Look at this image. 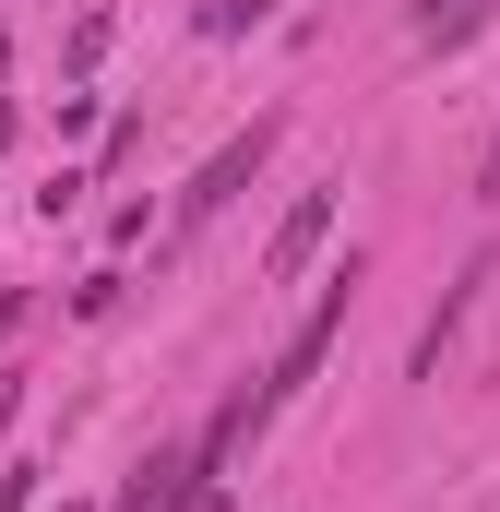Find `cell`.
Returning <instances> with one entry per match:
<instances>
[{"instance_id": "cell-13", "label": "cell", "mask_w": 500, "mask_h": 512, "mask_svg": "<svg viewBox=\"0 0 500 512\" xmlns=\"http://www.w3.org/2000/svg\"><path fill=\"white\" fill-rule=\"evenodd\" d=\"M12 322H24V298H12V286H0V334H12Z\"/></svg>"}, {"instance_id": "cell-10", "label": "cell", "mask_w": 500, "mask_h": 512, "mask_svg": "<svg viewBox=\"0 0 500 512\" xmlns=\"http://www.w3.org/2000/svg\"><path fill=\"white\" fill-rule=\"evenodd\" d=\"M179 512H227V477H191V489H179Z\"/></svg>"}, {"instance_id": "cell-2", "label": "cell", "mask_w": 500, "mask_h": 512, "mask_svg": "<svg viewBox=\"0 0 500 512\" xmlns=\"http://www.w3.org/2000/svg\"><path fill=\"white\" fill-rule=\"evenodd\" d=\"M274 143H286V108H262V120H250V131H227V143H215V155L191 167V191H179V227H215V215L239 203L250 179L274 167Z\"/></svg>"}, {"instance_id": "cell-6", "label": "cell", "mask_w": 500, "mask_h": 512, "mask_svg": "<svg viewBox=\"0 0 500 512\" xmlns=\"http://www.w3.org/2000/svg\"><path fill=\"white\" fill-rule=\"evenodd\" d=\"M477 24H500V0H441V12L417 24V48H465Z\"/></svg>"}, {"instance_id": "cell-12", "label": "cell", "mask_w": 500, "mask_h": 512, "mask_svg": "<svg viewBox=\"0 0 500 512\" xmlns=\"http://www.w3.org/2000/svg\"><path fill=\"white\" fill-rule=\"evenodd\" d=\"M477 203H500V143H489V167H477Z\"/></svg>"}, {"instance_id": "cell-5", "label": "cell", "mask_w": 500, "mask_h": 512, "mask_svg": "<svg viewBox=\"0 0 500 512\" xmlns=\"http://www.w3.org/2000/svg\"><path fill=\"white\" fill-rule=\"evenodd\" d=\"M477 286H489V251L465 262V274H453V286H441V310H429V322H417V358H405V370H417V382H429V370H441V346H453V334H465V310H477Z\"/></svg>"}, {"instance_id": "cell-7", "label": "cell", "mask_w": 500, "mask_h": 512, "mask_svg": "<svg viewBox=\"0 0 500 512\" xmlns=\"http://www.w3.org/2000/svg\"><path fill=\"white\" fill-rule=\"evenodd\" d=\"M250 24H262V0H191V36H215V48L250 36Z\"/></svg>"}, {"instance_id": "cell-3", "label": "cell", "mask_w": 500, "mask_h": 512, "mask_svg": "<svg viewBox=\"0 0 500 512\" xmlns=\"http://www.w3.org/2000/svg\"><path fill=\"white\" fill-rule=\"evenodd\" d=\"M334 215H346V179H310V191L274 215V239H262V286H298V274H310V251L334 239Z\"/></svg>"}, {"instance_id": "cell-8", "label": "cell", "mask_w": 500, "mask_h": 512, "mask_svg": "<svg viewBox=\"0 0 500 512\" xmlns=\"http://www.w3.org/2000/svg\"><path fill=\"white\" fill-rule=\"evenodd\" d=\"M60 60H72V84H84V72H96V60H108V12H84V24H72V48H60Z\"/></svg>"}, {"instance_id": "cell-15", "label": "cell", "mask_w": 500, "mask_h": 512, "mask_svg": "<svg viewBox=\"0 0 500 512\" xmlns=\"http://www.w3.org/2000/svg\"><path fill=\"white\" fill-rule=\"evenodd\" d=\"M429 12H441V0H417V24H429Z\"/></svg>"}, {"instance_id": "cell-9", "label": "cell", "mask_w": 500, "mask_h": 512, "mask_svg": "<svg viewBox=\"0 0 500 512\" xmlns=\"http://www.w3.org/2000/svg\"><path fill=\"white\" fill-rule=\"evenodd\" d=\"M0 512H36V465H0Z\"/></svg>"}, {"instance_id": "cell-4", "label": "cell", "mask_w": 500, "mask_h": 512, "mask_svg": "<svg viewBox=\"0 0 500 512\" xmlns=\"http://www.w3.org/2000/svg\"><path fill=\"white\" fill-rule=\"evenodd\" d=\"M191 477H203V453H191V441H155V453L120 477V501H108V512H179V489H191Z\"/></svg>"}, {"instance_id": "cell-1", "label": "cell", "mask_w": 500, "mask_h": 512, "mask_svg": "<svg viewBox=\"0 0 500 512\" xmlns=\"http://www.w3.org/2000/svg\"><path fill=\"white\" fill-rule=\"evenodd\" d=\"M358 274H370V262L346 251V262H334V274H322V298H310V310H298V334H286V346H274V358H262V370H250V393H262V405H274V417H286V405H298V393L322 382V358H334V346H346V310H358Z\"/></svg>"}, {"instance_id": "cell-11", "label": "cell", "mask_w": 500, "mask_h": 512, "mask_svg": "<svg viewBox=\"0 0 500 512\" xmlns=\"http://www.w3.org/2000/svg\"><path fill=\"white\" fill-rule=\"evenodd\" d=\"M12 417H24V370H0V441H12Z\"/></svg>"}, {"instance_id": "cell-16", "label": "cell", "mask_w": 500, "mask_h": 512, "mask_svg": "<svg viewBox=\"0 0 500 512\" xmlns=\"http://www.w3.org/2000/svg\"><path fill=\"white\" fill-rule=\"evenodd\" d=\"M0 72H12V48H0Z\"/></svg>"}, {"instance_id": "cell-14", "label": "cell", "mask_w": 500, "mask_h": 512, "mask_svg": "<svg viewBox=\"0 0 500 512\" xmlns=\"http://www.w3.org/2000/svg\"><path fill=\"white\" fill-rule=\"evenodd\" d=\"M0 155H12V108H0Z\"/></svg>"}]
</instances>
